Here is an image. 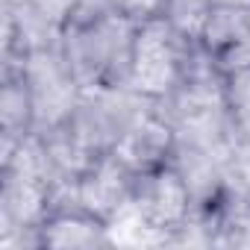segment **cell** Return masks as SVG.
I'll return each instance as SVG.
<instances>
[{"label":"cell","instance_id":"1","mask_svg":"<svg viewBox=\"0 0 250 250\" xmlns=\"http://www.w3.org/2000/svg\"><path fill=\"white\" fill-rule=\"evenodd\" d=\"M136 21L118 15L103 0L85 3L59 30V47L83 91L130 88V56Z\"/></svg>","mask_w":250,"mask_h":250},{"label":"cell","instance_id":"2","mask_svg":"<svg viewBox=\"0 0 250 250\" xmlns=\"http://www.w3.org/2000/svg\"><path fill=\"white\" fill-rule=\"evenodd\" d=\"M191 53H194V39L191 36L177 30L165 15L147 18L136 27L127 85L136 94L159 103L180 83Z\"/></svg>","mask_w":250,"mask_h":250},{"label":"cell","instance_id":"3","mask_svg":"<svg viewBox=\"0 0 250 250\" xmlns=\"http://www.w3.org/2000/svg\"><path fill=\"white\" fill-rule=\"evenodd\" d=\"M30 94H33V106H36V133H47L56 130L71 118L83 85L77 83L68 59L62 56L59 39L42 47H33L21 65Z\"/></svg>","mask_w":250,"mask_h":250},{"label":"cell","instance_id":"4","mask_svg":"<svg viewBox=\"0 0 250 250\" xmlns=\"http://www.w3.org/2000/svg\"><path fill=\"white\" fill-rule=\"evenodd\" d=\"M133 209L156 232L159 247H171L177 232L194 212V197H191L183 174L174 168V162H165V165L136 177Z\"/></svg>","mask_w":250,"mask_h":250},{"label":"cell","instance_id":"5","mask_svg":"<svg viewBox=\"0 0 250 250\" xmlns=\"http://www.w3.org/2000/svg\"><path fill=\"white\" fill-rule=\"evenodd\" d=\"M177 145V130L162 112L156 100H145L133 118L124 124V130L112 147V153L127 165L133 174H147L165 162H171Z\"/></svg>","mask_w":250,"mask_h":250},{"label":"cell","instance_id":"6","mask_svg":"<svg viewBox=\"0 0 250 250\" xmlns=\"http://www.w3.org/2000/svg\"><path fill=\"white\" fill-rule=\"evenodd\" d=\"M197 47L224 77L250 71V6H212Z\"/></svg>","mask_w":250,"mask_h":250},{"label":"cell","instance_id":"7","mask_svg":"<svg viewBox=\"0 0 250 250\" xmlns=\"http://www.w3.org/2000/svg\"><path fill=\"white\" fill-rule=\"evenodd\" d=\"M136 177L127 165H124L112 150L97 156L80 177H77V186H74V197H77V206L103 218L106 224L124 209L130 206L133 200V191H136Z\"/></svg>","mask_w":250,"mask_h":250},{"label":"cell","instance_id":"8","mask_svg":"<svg viewBox=\"0 0 250 250\" xmlns=\"http://www.w3.org/2000/svg\"><path fill=\"white\" fill-rule=\"evenodd\" d=\"M39 247H56V250H100L112 247L109 241V224L80 206L53 209L39 224Z\"/></svg>","mask_w":250,"mask_h":250},{"label":"cell","instance_id":"9","mask_svg":"<svg viewBox=\"0 0 250 250\" xmlns=\"http://www.w3.org/2000/svg\"><path fill=\"white\" fill-rule=\"evenodd\" d=\"M36 133V106L21 68L0 71V156Z\"/></svg>","mask_w":250,"mask_h":250},{"label":"cell","instance_id":"10","mask_svg":"<svg viewBox=\"0 0 250 250\" xmlns=\"http://www.w3.org/2000/svg\"><path fill=\"white\" fill-rule=\"evenodd\" d=\"M227 124L232 147L250 153V71L227 77Z\"/></svg>","mask_w":250,"mask_h":250},{"label":"cell","instance_id":"11","mask_svg":"<svg viewBox=\"0 0 250 250\" xmlns=\"http://www.w3.org/2000/svg\"><path fill=\"white\" fill-rule=\"evenodd\" d=\"M215 6V0H165V6H162V15L177 27L183 30L186 36L197 39L209 9Z\"/></svg>","mask_w":250,"mask_h":250},{"label":"cell","instance_id":"12","mask_svg":"<svg viewBox=\"0 0 250 250\" xmlns=\"http://www.w3.org/2000/svg\"><path fill=\"white\" fill-rule=\"evenodd\" d=\"M103 3H106L109 9H115L118 15H124V18L142 24V21H147V18L162 15L165 0H103Z\"/></svg>","mask_w":250,"mask_h":250},{"label":"cell","instance_id":"13","mask_svg":"<svg viewBox=\"0 0 250 250\" xmlns=\"http://www.w3.org/2000/svg\"><path fill=\"white\" fill-rule=\"evenodd\" d=\"M215 6H250V0H215Z\"/></svg>","mask_w":250,"mask_h":250},{"label":"cell","instance_id":"14","mask_svg":"<svg viewBox=\"0 0 250 250\" xmlns=\"http://www.w3.org/2000/svg\"><path fill=\"white\" fill-rule=\"evenodd\" d=\"M3 3H9V6H21V3H27V0H3Z\"/></svg>","mask_w":250,"mask_h":250}]
</instances>
